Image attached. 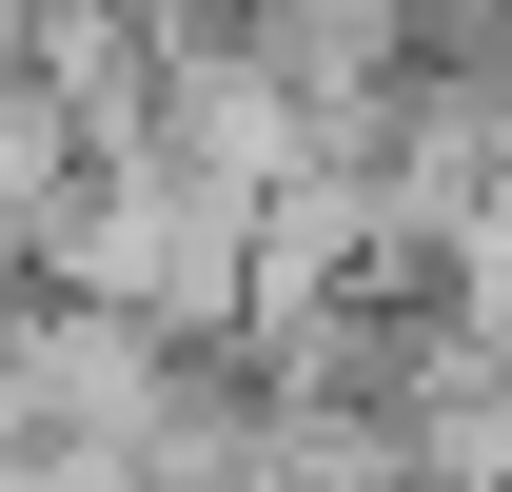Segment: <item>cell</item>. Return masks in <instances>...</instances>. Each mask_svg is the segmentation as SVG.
<instances>
[{"mask_svg": "<svg viewBox=\"0 0 512 492\" xmlns=\"http://www.w3.org/2000/svg\"><path fill=\"white\" fill-rule=\"evenodd\" d=\"M434 335L473 374H512V197H473V217L434 237Z\"/></svg>", "mask_w": 512, "mask_h": 492, "instance_id": "6da1fadb", "label": "cell"}]
</instances>
